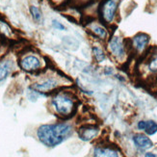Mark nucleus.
<instances>
[{
	"instance_id": "f257e3e1",
	"label": "nucleus",
	"mask_w": 157,
	"mask_h": 157,
	"mask_svg": "<svg viewBox=\"0 0 157 157\" xmlns=\"http://www.w3.org/2000/svg\"><path fill=\"white\" fill-rule=\"evenodd\" d=\"M74 133V127L67 121L40 125L37 130V137L47 147H55L69 140Z\"/></svg>"
},
{
	"instance_id": "f03ea898",
	"label": "nucleus",
	"mask_w": 157,
	"mask_h": 157,
	"mask_svg": "<svg viewBox=\"0 0 157 157\" xmlns=\"http://www.w3.org/2000/svg\"><path fill=\"white\" fill-rule=\"evenodd\" d=\"M79 100L74 94L69 89L61 88L52 93L50 105L57 117L63 120L72 118L76 113Z\"/></svg>"
},
{
	"instance_id": "7ed1b4c3",
	"label": "nucleus",
	"mask_w": 157,
	"mask_h": 157,
	"mask_svg": "<svg viewBox=\"0 0 157 157\" xmlns=\"http://www.w3.org/2000/svg\"><path fill=\"white\" fill-rule=\"evenodd\" d=\"M106 50L116 62L124 64L131 55L128 46V40L121 35H112L106 42Z\"/></svg>"
},
{
	"instance_id": "20e7f679",
	"label": "nucleus",
	"mask_w": 157,
	"mask_h": 157,
	"mask_svg": "<svg viewBox=\"0 0 157 157\" xmlns=\"http://www.w3.org/2000/svg\"><path fill=\"white\" fill-rule=\"evenodd\" d=\"M121 3V0H100L97 8L99 21L108 27L113 26L119 18Z\"/></svg>"
},
{
	"instance_id": "39448f33",
	"label": "nucleus",
	"mask_w": 157,
	"mask_h": 157,
	"mask_svg": "<svg viewBox=\"0 0 157 157\" xmlns=\"http://www.w3.org/2000/svg\"><path fill=\"white\" fill-rule=\"evenodd\" d=\"M138 70L145 78L157 76V46L149 47L147 53L141 58Z\"/></svg>"
},
{
	"instance_id": "423d86ee",
	"label": "nucleus",
	"mask_w": 157,
	"mask_h": 157,
	"mask_svg": "<svg viewBox=\"0 0 157 157\" xmlns=\"http://www.w3.org/2000/svg\"><path fill=\"white\" fill-rule=\"evenodd\" d=\"M151 36L147 33H137L132 38L128 40V46L130 54L135 57L142 58L149 49Z\"/></svg>"
},
{
	"instance_id": "0eeeda50",
	"label": "nucleus",
	"mask_w": 157,
	"mask_h": 157,
	"mask_svg": "<svg viewBox=\"0 0 157 157\" xmlns=\"http://www.w3.org/2000/svg\"><path fill=\"white\" fill-rule=\"evenodd\" d=\"M86 28L90 33V35L94 37L100 42H107L110 37V33L108 31V26L103 24L99 20H90L86 24Z\"/></svg>"
},
{
	"instance_id": "6e6552de",
	"label": "nucleus",
	"mask_w": 157,
	"mask_h": 157,
	"mask_svg": "<svg viewBox=\"0 0 157 157\" xmlns=\"http://www.w3.org/2000/svg\"><path fill=\"white\" fill-rule=\"evenodd\" d=\"M19 67L22 71L28 73H36L42 71V61L40 59L33 54L23 55L19 59Z\"/></svg>"
},
{
	"instance_id": "1a4fd4ad",
	"label": "nucleus",
	"mask_w": 157,
	"mask_h": 157,
	"mask_svg": "<svg viewBox=\"0 0 157 157\" xmlns=\"http://www.w3.org/2000/svg\"><path fill=\"white\" fill-rule=\"evenodd\" d=\"M31 90L37 92L40 94H45L54 93L55 91L59 90L60 88V81L55 77H48L42 80L40 82L33 84L30 87Z\"/></svg>"
},
{
	"instance_id": "9d476101",
	"label": "nucleus",
	"mask_w": 157,
	"mask_h": 157,
	"mask_svg": "<svg viewBox=\"0 0 157 157\" xmlns=\"http://www.w3.org/2000/svg\"><path fill=\"white\" fill-rule=\"evenodd\" d=\"M78 138L83 142H93L100 136V127L97 124H84L77 129Z\"/></svg>"
},
{
	"instance_id": "9b49d317",
	"label": "nucleus",
	"mask_w": 157,
	"mask_h": 157,
	"mask_svg": "<svg viewBox=\"0 0 157 157\" xmlns=\"http://www.w3.org/2000/svg\"><path fill=\"white\" fill-rule=\"evenodd\" d=\"M131 141L134 147L140 151H147L153 147V142L145 132L133 134L131 137Z\"/></svg>"
},
{
	"instance_id": "f8f14e48",
	"label": "nucleus",
	"mask_w": 157,
	"mask_h": 157,
	"mask_svg": "<svg viewBox=\"0 0 157 157\" xmlns=\"http://www.w3.org/2000/svg\"><path fill=\"white\" fill-rule=\"evenodd\" d=\"M93 155L97 157H118L120 151L112 145L98 143L93 148Z\"/></svg>"
},
{
	"instance_id": "ddd939ff",
	"label": "nucleus",
	"mask_w": 157,
	"mask_h": 157,
	"mask_svg": "<svg viewBox=\"0 0 157 157\" xmlns=\"http://www.w3.org/2000/svg\"><path fill=\"white\" fill-rule=\"evenodd\" d=\"M15 70V63L13 59L4 57L0 60V85L6 81Z\"/></svg>"
},
{
	"instance_id": "4468645a",
	"label": "nucleus",
	"mask_w": 157,
	"mask_h": 157,
	"mask_svg": "<svg viewBox=\"0 0 157 157\" xmlns=\"http://www.w3.org/2000/svg\"><path fill=\"white\" fill-rule=\"evenodd\" d=\"M92 54L94 61L98 64L103 63L106 60V52L100 46H94L92 48Z\"/></svg>"
},
{
	"instance_id": "2eb2a0df",
	"label": "nucleus",
	"mask_w": 157,
	"mask_h": 157,
	"mask_svg": "<svg viewBox=\"0 0 157 157\" xmlns=\"http://www.w3.org/2000/svg\"><path fill=\"white\" fill-rule=\"evenodd\" d=\"M144 132L148 136H153L157 133V121L153 120H146Z\"/></svg>"
},
{
	"instance_id": "dca6fc26",
	"label": "nucleus",
	"mask_w": 157,
	"mask_h": 157,
	"mask_svg": "<svg viewBox=\"0 0 157 157\" xmlns=\"http://www.w3.org/2000/svg\"><path fill=\"white\" fill-rule=\"evenodd\" d=\"M29 11H30L31 17H32L34 21L37 22V23H40L43 21V13L37 6H35V5L30 6Z\"/></svg>"
},
{
	"instance_id": "f3484780",
	"label": "nucleus",
	"mask_w": 157,
	"mask_h": 157,
	"mask_svg": "<svg viewBox=\"0 0 157 157\" xmlns=\"http://www.w3.org/2000/svg\"><path fill=\"white\" fill-rule=\"evenodd\" d=\"M52 27H53L54 29L59 30V31H65V30H67L66 26L62 22H60L59 20H57V19H53L52 20Z\"/></svg>"
},
{
	"instance_id": "a211bd4d",
	"label": "nucleus",
	"mask_w": 157,
	"mask_h": 157,
	"mask_svg": "<svg viewBox=\"0 0 157 157\" xmlns=\"http://www.w3.org/2000/svg\"><path fill=\"white\" fill-rule=\"evenodd\" d=\"M146 126V120H141L137 122V129L140 131H144Z\"/></svg>"
},
{
	"instance_id": "6ab92c4d",
	"label": "nucleus",
	"mask_w": 157,
	"mask_h": 157,
	"mask_svg": "<svg viewBox=\"0 0 157 157\" xmlns=\"http://www.w3.org/2000/svg\"><path fill=\"white\" fill-rule=\"evenodd\" d=\"M103 72H104L105 75L110 76V75H113V74H114V70L112 69V67H106L105 69H104Z\"/></svg>"
},
{
	"instance_id": "aec40b11",
	"label": "nucleus",
	"mask_w": 157,
	"mask_h": 157,
	"mask_svg": "<svg viewBox=\"0 0 157 157\" xmlns=\"http://www.w3.org/2000/svg\"><path fill=\"white\" fill-rule=\"evenodd\" d=\"M79 4H90V2L95 1V0H76Z\"/></svg>"
},
{
	"instance_id": "412c9836",
	"label": "nucleus",
	"mask_w": 157,
	"mask_h": 157,
	"mask_svg": "<svg viewBox=\"0 0 157 157\" xmlns=\"http://www.w3.org/2000/svg\"><path fill=\"white\" fill-rule=\"evenodd\" d=\"M145 156H146V157H156L157 155H156V154H154V153H152V152L146 151V152H145Z\"/></svg>"
}]
</instances>
